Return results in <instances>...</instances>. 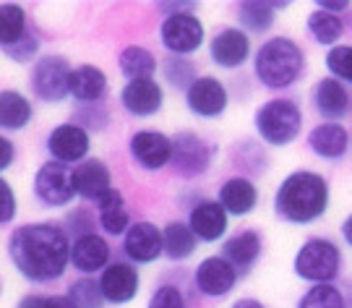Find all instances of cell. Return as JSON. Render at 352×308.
Returning a JSON list of instances; mask_svg holds the SVG:
<instances>
[{
	"label": "cell",
	"instance_id": "obj_4",
	"mask_svg": "<svg viewBox=\"0 0 352 308\" xmlns=\"http://www.w3.org/2000/svg\"><path fill=\"white\" fill-rule=\"evenodd\" d=\"M302 126L300 107L292 100H269L256 113V131L266 144L285 146L295 142Z\"/></svg>",
	"mask_w": 352,
	"mask_h": 308
},
{
	"label": "cell",
	"instance_id": "obj_5",
	"mask_svg": "<svg viewBox=\"0 0 352 308\" xmlns=\"http://www.w3.org/2000/svg\"><path fill=\"white\" fill-rule=\"evenodd\" d=\"M342 270V254L340 248L324 241V238H314L295 254V272L300 280H308L314 285H329Z\"/></svg>",
	"mask_w": 352,
	"mask_h": 308
},
{
	"label": "cell",
	"instance_id": "obj_28",
	"mask_svg": "<svg viewBox=\"0 0 352 308\" xmlns=\"http://www.w3.org/2000/svg\"><path fill=\"white\" fill-rule=\"evenodd\" d=\"M118 65H120V71H123V76L126 78H131V81H141V78L154 76V71H157V58H154L146 47L128 45L126 50L120 52Z\"/></svg>",
	"mask_w": 352,
	"mask_h": 308
},
{
	"label": "cell",
	"instance_id": "obj_29",
	"mask_svg": "<svg viewBox=\"0 0 352 308\" xmlns=\"http://www.w3.org/2000/svg\"><path fill=\"white\" fill-rule=\"evenodd\" d=\"M164 254L173 258V261H183L196 251V232L190 230V225L183 222H170L164 228Z\"/></svg>",
	"mask_w": 352,
	"mask_h": 308
},
{
	"label": "cell",
	"instance_id": "obj_39",
	"mask_svg": "<svg viewBox=\"0 0 352 308\" xmlns=\"http://www.w3.org/2000/svg\"><path fill=\"white\" fill-rule=\"evenodd\" d=\"M13 214H16V196H13V188L8 180L0 178V222H11Z\"/></svg>",
	"mask_w": 352,
	"mask_h": 308
},
{
	"label": "cell",
	"instance_id": "obj_23",
	"mask_svg": "<svg viewBox=\"0 0 352 308\" xmlns=\"http://www.w3.org/2000/svg\"><path fill=\"white\" fill-rule=\"evenodd\" d=\"M222 256L238 272H248L256 264V258L261 256V238H258V232L243 230L238 235H232L222 245Z\"/></svg>",
	"mask_w": 352,
	"mask_h": 308
},
{
	"label": "cell",
	"instance_id": "obj_20",
	"mask_svg": "<svg viewBox=\"0 0 352 308\" xmlns=\"http://www.w3.org/2000/svg\"><path fill=\"white\" fill-rule=\"evenodd\" d=\"M190 230L199 241L214 243L227 232V212L219 201H201L190 209Z\"/></svg>",
	"mask_w": 352,
	"mask_h": 308
},
{
	"label": "cell",
	"instance_id": "obj_32",
	"mask_svg": "<svg viewBox=\"0 0 352 308\" xmlns=\"http://www.w3.org/2000/svg\"><path fill=\"white\" fill-rule=\"evenodd\" d=\"M308 32L316 42L321 45H334L337 47V39L342 37L344 32V24L337 19V13H329V11H314L308 16Z\"/></svg>",
	"mask_w": 352,
	"mask_h": 308
},
{
	"label": "cell",
	"instance_id": "obj_45",
	"mask_svg": "<svg viewBox=\"0 0 352 308\" xmlns=\"http://www.w3.org/2000/svg\"><path fill=\"white\" fill-rule=\"evenodd\" d=\"M342 235H344V241L352 245V214L344 219V225H342Z\"/></svg>",
	"mask_w": 352,
	"mask_h": 308
},
{
	"label": "cell",
	"instance_id": "obj_42",
	"mask_svg": "<svg viewBox=\"0 0 352 308\" xmlns=\"http://www.w3.org/2000/svg\"><path fill=\"white\" fill-rule=\"evenodd\" d=\"M47 308H78L68 296H50L47 298Z\"/></svg>",
	"mask_w": 352,
	"mask_h": 308
},
{
	"label": "cell",
	"instance_id": "obj_7",
	"mask_svg": "<svg viewBox=\"0 0 352 308\" xmlns=\"http://www.w3.org/2000/svg\"><path fill=\"white\" fill-rule=\"evenodd\" d=\"M160 37H162L167 52L183 58V55H190L201 47L204 26L193 13H170L160 29Z\"/></svg>",
	"mask_w": 352,
	"mask_h": 308
},
{
	"label": "cell",
	"instance_id": "obj_31",
	"mask_svg": "<svg viewBox=\"0 0 352 308\" xmlns=\"http://www.w3.org/2000/svg\"><path fill=\"white\" fill-rule=\"evenodd\" d=\"M0 19H3V29H0L3 47H11V45H16L19 39H24L29 34V29H26V13L21 6L3 3L0 6Z\"/></svg>",
	"mask_w": 352,
	"mask_h": 308
},
{
	"label": "cell",
	"instance_id": "obj_21",
	"mask_svg": "<svg viewBox=\"0 0 352 308\" xmlns=\"http://www.w3.org/2000/svg\"><path fill=\"white\" fill-rule=\"evenodd\" d=\"M74 186L76 193L84 196L87 201H100L107 191H113L110 186V170L100 160H87L74 170Z\"/></svg>",
	"mask_w": 352,
	"mask_h": 308
},
{
	"label": "cell",
	"instance_id": "obj_10",
	"mask_svg": "<svg viewBox=\"0 0 352 308\" xmlns=\"http://www.w3.org/2000/svg\"><path fill=\"white\" fill-rule=\"evenodd\" d=\"M91 139H89V131L74 123H63L58 129H52L50 139H47V149L55 157V162H81L89 154Z\"/></svg>",
	"mask_w": 352,
	"mask_h": 308
},
{
	"label": "cell",
	"instance_id": "obj_38",
	"mask_svg": "<svg viewBox=\"0 0 352 308\" xmlns=\"http://www.w3.org/2000/svg\"><path fill=\"white\" fill-rule=\"evenodd\" d=\"M6 50V55L11 58V60H16V63H29L34 55H37L39 50V42L32 34H26L24 39H19L16 45H11V47H3Z\"/></svg>",
	"mask_w": 352,
	"mask_h": 308
},
{
	"label": "cell",
	"instance_id": "obj_16",
	"mask_svg": "<svg viewBox=\"0 0 352 308\" xmlns=\"http://www.w3.org/2000/svg\"><path fill=\"white\" fill-rule=\"evenodd\" d=\"M120 102L131 116L149 118L157 116L162 107V89L154 78H141V81H128L120 91Z\"/></svg>",
	"mask_w": 352,
	"mask_h": 308
},
{
	"label": "cell",
	"instance_id": "obj_13",
	"mask_svg": "<svg viewBox=\"0 0 352 308\" xmlns=\"http://www.w3.org/2000/svg\"><path fill=\"white\" fill-rule=\"evenodd\" d=\"M123 251L139 264H151L164 251V232L151 222H136L123 238Z\"/></svg>",
	"mask_w": 352,
	"mask_h": 308
},
{
	"label": "cell",
	"instance_id": "obj_30",
	"mask_svg": "<svg viewBox=\"0 0 352 308\" xmlns=\"http://www.w3.org/2000/svg\"><path fill=\"white\" fill-rule=\"evenodd\" d=\"M285 3H266V0H248V3H240L238 19L240 24L251 32H266L272 21H274V8H282Z\"/></svg>",
	"mask_w": 352,
	"mask_h": 308
},
{
	"label": "cell",
	"instance_id": "obj_44",
	"mask_svg": "<svg viewBox=\"0 0 352 308\" xmlns=\"http://www.w3.org/2000/svg\"><path fill=\"white\" fill-rule=\"evenodd\" d=\"M232 308H264V303H261V300H256V298H240Z\"/></svg>",
	"mask_w": 352,
	"mask_h": 308
},
{
	"label": "cell",
	"instance_id": "obj_6",
	"mask_svg": "<svg viewBox=\"0 0 352 308\" xmlns=\"http://www.w3.org/2000/svg\"><path fill=\"white\" fill-rule=\"evenodd\" d=\"M71 65L60 55L39 58L32 71V89L42 102H60L71 94Z\"/></svg>",
	"mask_w": 352,
	"mask_h": 308
},
{
	"label": "cell",
	"instance_id": "obj_18",
	"mask_svg": "<svg viewBox=\"0 0 352 308\" xmlns=\"http://www.w3.org/2000/svg\"><path fill=\"white\" fill-rule=\"evenodd\" d=\"M314 107L316 113L321 118H327V120L344 118L352 107L350 91L344 89V84H342L340 78H321L314 87Z\"/></svg>",
	"mask_w": 352,
	"mask_h": 308
},
{
	"label": "cell",
	"instance_id": "obj_15",
	"mask_svg": "<svg viewBox=\"0 0 352 308\" xmlns=\"http://www.w3.org/2000/svg\"><path fill=\"white\" fill-rule=\"evenodd\" d=\"M131 154L144 170H160L173 160V142L160 131H139L131 139Z\"/></svg>",
	"mask_w": 352,
	"mask_h": 308
},
{
	"label": "cell",
	"instance_id": "obj_24",
	"mask_svg": "<svg viewBox=\"0 0 352 308\" xmlns=\"http://www.w3.org/2000/svg\"><path fill=\"white\" fill-rule=\"evenodd\" d=\"M107 91V76L97 65H78L71 74V97L78 102H97Z\"/></svg>",
	"mask_w": 352,
	"mask_h": 308
},
{
	"label": "cell",
	"instance_id": "obj_19",
	"mask_svg": "<svg viewBox=\"0 0 352 308\" xmlns=\"http://www.w3.org/2000/svg\"><path fill=\"white\" fill-rule=\"evenodd\" d=\"M110 243L94 235V232H84L78 235V241L74 243V251H71V264H74L78 272L84 274H91V272H100L107 270L110 264Z\"/></svg>",
	"mask_w": 352,
	"mask_h": 308
},
{
	"label": "cell",
	"instance_id": "obj_25",
	"mask_svg": "<svg viewBox=\"0 0 352 308\" xmlns=\"http://www.w3.org/2000/svg\"><path fill=\"white\" fill-rule=\"evenodd\" d=\"M308 144L318 157L324 160H340L342 154L347 152V131L342 129L340 123H321L308 133Z\"/></svg>",
	"mask_w": 352,
	"mask_h": 308
},
{
	"label": "cell",
	"instance_id": "obj_1",
	"mask_svg": "<svg viewBox=\"0 0 352 308\" xmlns=\"http://www.w3.org/2000/svg\"><path fill=\"white\" fill-rule=\"evenodd\" d=\"M71 245L58 225H24L13 230L8 256L29 283H52L71 261Z\"/></svg>",
	"mask_w": 352,
	"mask_h": 308
},
{
	"label": "cell",
	"instance_id": "obj_34",
	"mask_svg": "<svg viewBox=\"0 0 352 308\" xmlns=\"http://www.w3.org/2000/svg\"><path fill=\"white\" fill-rule=\"evenodd\" d=\"M68 298L74 300L78 308H102L104 306V293H102V285L94 280H78L71 285Z\"/></svg>",
	"mask_w": 352,
	"mask_h": 308
},
{
	"label": "cell",
	"instance_id": "obj_2",
	"mask_svg": "<svg viewBox=\"0 0 352 308\" xmlns=\"http://www.w3.org/2000/svg\"><path fill=\"white\" fill-rule=\"evenodd\" d=\"M329 186L318 173L295 170L282 180L274 199V209L282 219L295 225H308L327 212Z\"/></svg>",
	"mask_w": 352,
	"mask_h": 308
},
{
	"label": "cell",
	"instance_id": "obj_41",
	"mask_svg": "<svg viewBox=\"0 0 352 308\" xmlns=\"http://www.w3.org/2000/svg\"><path fill=\"white\" fill-rule=\"evenodd\" d=\"M19 308H47V298H42V296H26V298H21Z\"/></svg>",
	"mask_w": 352,
	"mask_h": 308
},
{
	"label": "cell",
	"instance_id": "obj_9",
	"mask_svg": "<svg viewBox=\"0 0 352 308\" xmlns=\"http://www.w3.org/2000/svg\"><path fill=\"white\" fill-rule=\"evenodd\" d=\"M170 165L186 178L201 175L204 170L212 165V146L201 142L196 133H180V136L173 139V160H170Z\"/></svg>",
	"mask_w": 352,
	"mask_h": 308
},
{
	"label": "cell",
	"instance_id": "obj_26",
	"mask_svg": "<svg viewBox=\"0 0 352 308\" xmlns=\"http://www.w3.org/2000/svg\"><path fill=\"white\" fill-rule=\"evenodd\" d=\"M97 206H100V222L102 228L110 232V235H123V232H128L131 228H128V209H126V201H123V193L120 191H107L104 196H102L100 201H97Z\"/></svg>",
	"mask_w": 352,
	"mask_h": 308
},
{
	"label": "cell",
	"instance_id": "obj_35",
	"mask_svg": "<svg viewBox=\"0 0 352 308\" xmlns=\"http://www.w3.org/2000/svg\"><path fill=\"white\" fill-rule=\"evenodd\" d=\"M193 65L188 63V60H183L180 55H170L167 60H164V78L173 84V87H177V89H186L188 91L190 87H193Z\"/></svg>",
	"mask_w": 352,
	"mask_h": 308
},
{
	"label": "cell",
	"instance_id": "obj_40",
	"mask_svg": "<svg viewBox=\"0 0 352 308\" xmlns=\"http://www.w3.org/2000/svg\"><path fill=\"white\" fill-rule=\"evenodd\" d=\"M13 162V144L11 139H0V170H8Z\"/></svg>",
	"mask_w": 352,
	"mask_h": 308
},
{
	"label": "cell",
	"instance_id": "obj_11",
	"mask_svg": "<svg viewBox=\"0 0 352 308\" xmlns=\"http://www.w3.org/2000/svg\"><path fill=\"white\" fill-rule=\"evenodd\" d=\"M186 102H188L193 116L219 118L227 107V89L222 87V81H217L212 76H201L186 91Z\"/></svg>",
	"mask_w": 352,
	"mask_h": 308
},
{
	"label": "cell",
	"instance_id": "obj_3",
	"mask_svg": "<svg viewBox=\"0 0 352 308\" xmlns=\"http://www.w3.org/2000/svg\"><path fill=\"white\" fill-rule=\"evenodd\" d=\"M302 50L287 37H274L256 52V76L266 89H285L302 76Z\"/></svg>",
	"mask_w": 352,
	"mask_h": 308
},
{
	"label": "cell",
	"instance_id": "obj_17",
	"mask_svg": "<svg viewBox=\"0 0 352 308\" xmlns=\"http://www.w3.org/2000/svg\"><path fill=\"white\" fill-rule=\"evenodd\" d=\"M212 60L222 68H238L251 55V39L240 29H222L209 45Z\"/></svg>",
	"mask_w": 352,
	"mask_h": 308
},
{
	"label": "cell",
	"instance_id": "obj_27",
	"mask_svg": "<svg viewBox=\"0 0 352 308\" xmlns=\"http://www.w3.org/2000/svg\"><path fill=\"white\" fill-rule=\"evenodd\" d=\"M29 120H32V102L19 91H3L0 94V126L6 131H21Z\"/></svg>",
	"mask_w": 352,
	"mask_h": 308
},
{
	"label": "cell",
	"instance_id": "obj_33",
	"mask_svg": "<svg viewBox=\"0 0 352 308\" xmlns=\"http://www.w3.org/2000/svg\"><path fill=\"white\" fill-rule=\"evenodd\" d=\"M298 308H344V298L334 285H314Z\"/></svg>",
	"mask_w": 352,
	"mask_h": 308
},
{
	"label": "cell",
	"instance_id": "obj_22",
	"mask_svg": "<svg viewBox=\"0 0 352 308\" xmlns=\"http://www.w3.org/2000/svg\"><path fill=\"white\" fill-rule=\"evenodd\" d=\"M219 204L225 206L227 214H235V217H243L256 209L258 204V191L251 180L245 178H230L222 183L219 188Z\"/></svg>",
	"mask_w": 352,
	"mask_h": 308
},
{
	"label": "cell",
	"instance_id": "obj_14",
	"mask_svg": "<svg viewBox=\"0 0 352 308\" xmlns=\"http://www.w3.org/2000/svg\"><path fill=\"white\" fill-rule=\"evenodd\" d=\"M100 285L107 303L123 306L128 300H133L136 293H139V272L133 270L131 264L118 261V264H110L107 270L102 272Z\"/></svg>",
	"mask_w": 352,
	"mask_h": 308
},
{
	"label": "cell",
	"instance_id": "obj_8",
	"mask_svg": "<svg viewBox=\"0 0 352 308\" xmlns=\"http://www.w3.org/2000/svg\"><path fill=\"white\" fill-rule=\"evenodd\" d=\"M34 193L47 206L71 204L74 196H78L74 186V173L63 162H45L34 175Z\"/></svg>",
	"mask_w": 352,
	"mask_h": 308
},
{
	"label": "cell",
	"instance_id": "obj_43",
	"mask_svg": "<svg viewBox=\"0 0 352 308\" xmlns=\"http://www.w3.org/2000/svg\"><path fill=\"white\" fill-rule=\"evenodd\" d=\"M318 8H321V11H329V13H337V11H344V8H350V3H347V0H340V3L321 0V3H318Z\"/></svg>",
	"mask_w": 352,
	"mask_h": 308
},
{
	"label": "cell",
	"instance_id": "obj_36",
	"mask_svg": "<svg viewBox=\"0 0 352 308\" xmlns=\"http://www.w3.org/2000/svg\"><path fill=\"white\" fill-rule=\"evenodd\" d=\"M327 68L334 74V78L352 81V45H337L327 55Z\"/></svg>",
	"mask_w": 352,
	"mask_h": 308
},
{
	"label": "cell",
	"instance_id": "obj_12",
	"mask_svg": "<svg viewBox=\"0 0 352 308\" xmlns=\"http://www.w3.org/2000/svg\"><path fill=\"white\" fill-rule=\"evenodd\" d=\"M235 283H238V270L225 256L204 258L196 270V287L209 298L227 296L235 287Z\"/></svg>",
	"mask_w": 352,
	"mask_h": 308
},
{
	"label": "cell",
	"instance_id": "obj_37",
	"mask_svg": "<svg viewBox=\"0 0 352 308\" xmlns=\"http://www.w3.org/2000/svg\"><path fill=\"white\" fill-rule=\"evenodd\" d=\"M146 308H186V298L173 285H162V287H157V293L151 296Z\"/></svg>",
	"mask_w": 352,
	"mask_h": 308
}]
</instances>
